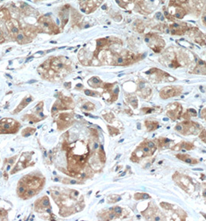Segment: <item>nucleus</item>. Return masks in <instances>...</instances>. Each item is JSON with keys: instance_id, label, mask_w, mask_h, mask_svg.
I'll return each mask as SVG.
<instances>
[{"instance_id": "f257e3e1", "label": "nucleus", "mask_w": 206, "mask_h": 221, "mask_svg": "<svg viewBox=\"0 0 206 221\" xmlns=\"http://www.w3.org/2000/svg\"><path fill=\"white\" fill-rule=\"evenodd\" d=\"M171 29L173 34H177V35H182L186 31L187 28L184 26L179 24H173L171 26Z\"/></svg>"}, {"instance_id": "f03ea898", "label": "nucleus", "mask_w": 206, "mask_h": 221, "mask_svg": "<svg viewBox=\"0 0 206 221\" xmlns=\"http://www.w3.org/2000/svg\"><path fill=\"white\" fill-rule=\"evenodd\" d=\"M9 18H10L9 13L6 9L0 10V19L1 20H9Z\"/></svg>"}, {"instance_id": "7ed1b4c3", "label": "nucleus", "mask_w": 206, "mask_h": 221, "mask_svg": "<svg viewBox=\"0 0 206 221\" xmlns=\"http://www.w3.org/2000/svg\"><path fill=\"white\" fill-rule=\"evenodd\" d=\"M188 0H171L170 2V6H180L183 3H185Z\"/></svg>"}, {"instance_id": "20e7f679", "label": "nucleus", "mask_w": 206, "mask_h": 221, "mask_svg": "<svg viewBox=\"0 0 206 221\" xmlns=\"http://www.w3.org/2000/svg\"><path fill=\"white\" fill-rule=\"evenodd\" d=\"M185 11H184V9L182 8H181L180 9H178V10L176 11V13L174 14V17H177V18L178 19H182L183 18L184 16L185 15Z\"/></svg>"}, {"instance_id": "39448f33", "label": "nucleus", "mask_w": 206, "mask_h": 221, "mask_svg": "<svg viewBox=\"0 0 206 221\" xmlns=\"http://www.w3.org/2000/svg\"><path fill=\"white\" fill-rule=\"evenodd\" d=\"M9 31H10V33L12 36H16V37H17V34L19 33V28L17 27H16V26H13V27L9 30Z\"/></svg>"}, {"instance_id": "423d86ee", "label": "nucleus", "mask_w": 206, "mask_h": 221, "mask_svg": "<svg viewBox=\"0 0 206 221\" xmlns=\"http://www.w3.org/2000/svg\"><path fill=\"white\" fill-rule=\"evenodd\" d=\"M16 37H17V41H18L19 43H21L23 41V40H24V38H25V36L23 33H19Z\"/></svg>"}, {"instance_id": "0eeeda50", "label": "nucleus", "mask_w": 206, "mask_h": 221, "mask_svg": "<svg viewBox=\"0 0 206 221\" xmlns=\"http://www.w3.org/2000/svg\"><path fill=\"white\" fill-rule=\"evenodd\" d=\"M98 47L100 48V47H102L106 43V39H99L98 40Z\"/></svg>"}, {"instance_id": "6e6552de", "label": "nucleus", "mask_w": 206, "mask_h": 221, "mask_svg": "<svg viewBox=\"0 0 206 221\" xmlns=\"http://www.w3.org/2000/svg\"><path fill=\"white\" fill-rule=\"evenodd\" d=\"M200 138L203 139L202 141L206 143V132H205V130H203V131H202V134H200Z\"/></svg>"}, {"instance_id": "1a4fd4ad", "label": "nucleus", "mask_w": 206, "mask_h": 221, "mask_svg": "<svg viewBox=\"0 0 206 221\" xmlns=\"http://www.w3.org/2000/svg\"><path fill=\"white\" fill-rule=\"evenodd\" d=\"M25 191H26V188L24 186H19L18 188V192L19 194H22V193H24Z\"/></svg>"}, {"instance_id": "9d476101", "label": "nucleus", "mask_w": 206, "mask_h": 221, "mask_svg": "<svg viewBox=\"0 0 206 221\" xmlns=\"http://www.w3.org/2000/svg\"><path fill=\"white\" fill-rule=\"evenodd\" d=\"M114 211H115V213H117V214H121L122 208H120V207H116L115 208V209H114Z\"/></svg>"}, {"instance_id": "9b49d317", "label": "nucleus", "mask_w": 206, "mask_h": 221, "mask_svg": "<svg viewBox=\"0 0 206 221\" xmlns=\"http://www.w3.org/2000/svg\"><path fill=\"white\" fill-rule=\"evenodd\" d=\"M161 206H162L163 207H164V208H166V209H171V207L170 206V204H168V203H161Z\"/></svg>"}, {"instance_id": "f8f14e48", "label": "nucleus", "mask_w": 206, "mask_h": 221, "mask_svg": "<svg viewBox=\"0 0 206 221\" xmlns=\"http://www.w3.org/2000/svg\"><path fill=\"white\" fill-rule=\"evenodd\" d=\"M85 94L88 95H92V96H95V92H93L90 91V90H85Z\"/></svg>"}, {"instance_id": "ddd939ff", "label": "nucleus", "mask_w": 206, "mask_h": 221, "mask_svg": "<svg viewBox=\"0 0 206 221\" xmlns=\"http://www.w3.org/2000/svg\"><path fill=\"white\" fill-rule=\"evenodd\" d=\"M2 127H3V129L4 130H9L10 129V124H4L3 125H2Z\"/></svg>"}, {"instance_id": "4468645a", "label": "nucleus", "mask_w": 206, "mask_h": 221, "mask_svg": "<svg viewBox=\"0 0 206 221\" xmlns=\"http://www.w3.org/2000/svg\"><path fill=\"white\" fill-rule=\"evenodd\" d=\"M116 62H117L118 64H123V62H124L123 58H122V57H120V58H118V59H117V61H116Z\"/></svg>"}, {"instance_id": "2eb2a0df", "label": "nucleus", "mask_w": 206, "mask_h": 221, "mask_svg": "<svg viewBox=\"0 0 206 221\" xmlns=\"http://www.w3.org/2000/svg\"><path fill=\"white\" fill-rule=\"evenodd\" d=\"M91 81H92L93 82L95 83V84H99V83L100 82V80H99L98 78H96V77H94V78H92V79H91Z\"/></svg>"}, {"instance_id": "dca6fc26", "label": "nucleus", "mask_w": 206, "mask_h": 221, "mask_svg": "<svg viewBox=\"0 0 206 221\" xmlns=\"http://www.w3.org/2000/svg\"><path fill=\"white\" fill-rule=\"evenodd\" d=\"M27 194H28L29 196L31 197V196H34V195L36 194V192L34 190H29L28 191V192H27Z\"/></svg>"}, {"instance_id": "f3484780", "label": "nucleus", "mask_w": 206, "mask_h": 221, "mask_svg": "<svg viewBox=\"0 0 206 221\" xmlns=\"http://www.w3.org/2000/svg\"><path fill=\"white\" fill-rule=\"evenodd\" d=\"M43 206H44V207H48V206L50 205L49 200H48V199H44V200L43 201Z\"/></svg>"}, {"instance_id": "a211bd4d", "label": "nucleus", "mask_w": 206, "mask_h": 221, "mask_svg": "<svg viewBox=\"0 0 206 221\" xmlns=\"http://www.w3.org/2000/svg\"><path fill=\"white\" fill-rule=\"evenodd\" d=\"M202 21H203V23L206 25V9L205 11V12L203 13V16H202Z\"/></svg>"}, {"instance_id": "6ab92c4d", "label": "nucleus", "mask_w": 206, "mask_h": 221, "mask_svg": "<svg viewBox=\"0 0 206 221\" xmlns=\"http://www.w3.org/2000/svg\"><path fill=\"white\" fill-rule=\"evenodd\" d=\"M147 145H148L149 148H153V147H154V144L153 142H151V141H149V142L147 143Z\"/></svg>"}, {"instance_id": "aec40b11", "label": "nucleus", "mask_w": 206, "mask_h": 221, "mask_svg": "<svg viewBox=\"0 0 206 221\" xmlns=\"http://www.w3.org/2000/svg\"><path fill=\"white\" fill-rule=\"evenodd\" d=\"M131 103H132V105H133L134 107L136 108V106H137V100H136V99H133V100L131 101Z\"/></svg>"}, {"instance_id": "412c9836", "label": "nucleus", "mask_w": 206, "mask_h": 221, "mask_svg": "<svg viewBox=\"0 0 206 221\" xmlns=\"http://www.w3.org/2000/svg\"><path fill=\"white\" fill-rule=\"evenodd\" d=\"M184 161H185V162H187V163H189V164L194 163L193 160L191 159V158H185V159H184Z\"/></svg>"}, {"instance_id": "4be33fe9", "label": "nucleus", "mask_w": 206, "mask_h": 221, "mask_svg": "<svg viewBox=\"0 0 206 221\" xmlns=\"http://www.w3.org/2000/svg\"><path fill=\"white\" fill-rule=\"evenodd\" d=\"M182 125H177V126H176L175 127V130H177V131H182Z\"/></svg>"}, {"instance_id": "5701e85b", "label": "nucleus", "mask_w": 206, "mask_h": 221, "mask_svg": "<svg viewBox=\"0 0 206 221\" xmlns=\"http://www.w3.org/2000/svg\"><path fill=\"white\" fill-rule=\"evenodd\" d=\"M142 199H150V196L148 194H142Z\"/></svg>"}, {"instance_id": "b1692460", "label": "nucleus", "mask_w": 206, "mask_h": 221, "mask_svg": "<svg viewBox=\"0 0 206 221\" xmlns=\"http://www.w3.org/2000/svg\"><path fill=\"white\" fill-rule=\"evenodd\" d=\"M188 111H189L190 113H192V114H194V116H196V115H197L195 110H194V109H189V110H188Z\"/></svg>"}, {"instance_id": "393cba45", "label": "nucleus", "mask_w": 206, "mask_h": 221, "mask_svg": "<svg viewBox=\"0 0 206 221\" xmlns=\"http://www.w3.org/2000/svg\"><path fill=\"white\" fill-rule=\"evenodd\" d=\"M42 107H43V106H42V105H37V108H36V110H37V112H38V111H40V110H41V109H42Z\"/></svg>"}, {"instance_id": "a878e982", "label": "nucleus", "mask_w": 206, "mask_h": 221, "mask_svg": "<svg viewBox=\"0 0 206 221\" xmlns=\"http://www.w3.org/2000/svg\"><path fill=\"white\" fill-rule=\"evenodd\" d=\"M143 150V151H144V152H146V153H147V152H149V151H150L149 147H144Z\"/></svg>"}, {"instance_id": "bb28decb", "label": "nucleus", "mask_w": 206, "mask_h": 221, "mask_svg": "<svg viewBox=\"0 0 206 221\" xmlns=\"http://www.w3.org/2000/svg\"><path fill=\"white\" fill-rule=\"evenodd\" d=\"M114 217H115V214H113V213H112V214H110V215H109V219H110V220L113 219Z\"/></svg>"}, {"instance_id": "cd10ccee", "label": "nucleus", "mask_w": 206, "mask_h": 221, "mask_svg": "<svg viewBox=\"0 0 206 221\" xmlns=\"http://www.w3.org/2000/svg\"><path fill=\"white\" fill-rule=\"evenodd\" d=\"M144 83H140V89H143V87H144Z\"/></svg>"}, {"instance_id": "c85d7f7f", "label": "nucleus", "mask_w": 206, "mask_h": 221, "mask_svg": "<svg viewBox=\"0 0 206 221\" xmlns=\"http://www.w3.org/2000/svg\"><path fill=\"white\" fill-rule=\"evenodd\" d=\"M118 92H119V88H116V89H115V91H114V93H115V94H118Z\"/></svg>"}, {"instance_id": "c756f323", "label": "nucleus", "mask_w": 206, "mask_h": 221, "mask_svg": "<svg viewBox=\"0 0 206 221\" xmlns=\"http://www.w3.org/2000/svg\"><path fill=\"white\" fill-rule=\"evenodd\" d=\"M70 183H71V184H75V183H77V182L75 181V180H74V181L72 180V181H71Z\"/></svg>"}, {"instance_id": "7c9ffc66", "label": "nucleus", "mask_w": 206, "mask_h": 221, "mask_svg": "<svg viewBox=\"0 0 206 221\" xmlns=\"http://www.w3.org/2000/svg\"><path fill=\"white\" fill-rule=\"evenodd\" d=\"M94 147H95V149H96V148H98V147H99V145H98V144H97V143H95V145H94Z\"/></svg>"}, {"instance_id": "2f4dec72", "label": "nucleus", "mask_w": 206, "mask_h": 221, "mask_svg": "<svg viewBox=\"0 0 206 221\" xmlns=\"http://www.w3.org/2000/svg\"><path fill=\"white\" fill-rule=\"evenodd\" d=\"M14 159H15V158H12V159H10V160H9V161H9V163H13V162H14Z\"/></svg>"}, {"instance_id": "473e14b6", "label": "nucleus", "mask_w": 206, "mask_h": 221, "mask_svg": "<svg viewBox=\"0 0 206 221\" xmlns=\"http://www.w3.org/2000/svg\"><path fill=\"white\" fill-rule=\"evenodd\" d=\"M194 171H202V169H201V168H194Z\"/></svg>"}, {"instance_id": "72a5a7b5", "label": "nucleus", "mask_w": 206, "mask_h": 221, "mask_svg": "<svg viewBox=\"0 0 206 221\" xmlns=\"http://www.w3.org/2000/svg\"><path fill=\"white\" fill-rule=\"evenodd\" d=\"M170 140L169 139H165V143H167V142H170Z\"/></svg>"}, {"instance_id": "f704fd0d", "label": "nucleus", "mask_w": 206, "mask_h": 221, "mask_svg": "<svg viewBox=\"0 0 206 221\" xmlns=\"http://www.w3.org/2000/svg\"><path fill=\"white\" fill-rule=\"evenodd\" d=\"M33 82H36V81L35 80H31L30 82H29L28 83H33Z\"/></svg>"}, {"instance_id": "c9c22d12", "label": "nucleus", "mask_w": 206, "mask_h": 221, "mask_svg": "<svg viewBox=\"0 0 206 221\" xmlns=\"http://www.w3.org/2000/svg\"><path fill=\"white\" fill-rule=\"evenodd\" d=\"M40 116H43V113H42V112H40Z\"/></svg>"}, {"instance_id": "e433bc0d", "label": "nucleus", "mask_w": 206, "mask_h": 221, "mask_svg": "<svg viewBox=\"0 0 206 221\" xmlns=\"http://www.w3.org/2000/svg\"><path fill=\"white\" fill-rule=\"evenodd\" d=\"M160 220L161 219H160L159 217H156V218H155V220Z\"/></svg>"}, {"instance_id": "4c0bfd02", "label": "nucleus", "mask_w": 206, "mask_h": 221, "mask_svg": "<svg viewBox=\"0 0 206 221\" xmlns=\"http://www.w3.org/2000/svg\"><path fill=\"white\" fill-rule=\"evenodd\" d=\"M54 193H55L57 196H59V192H54Z\"/></svg>"}, {"instance_id": "58836bf2", "label": "nucleus", "mask_w": 206, "mask_h": 221, "mask_svg": "<svg viewBox=\"0 0 206 221\" xmlns=\"http://www.w3.org/2000/svg\"><path fill=\"white\" fill-rule=\"evenodd\" d=\"M137 127H138V129L140 130V124H138V125H137Z\"/></svg>"}, {"instance_id": "ea45409f", "label": "nucleus", "mask_w": 206, "mask_h": 221, "mask_svg": "<svg viewBox=\"0 0 206 221\" xmlns=\"http://www.w3.org/2000/svg\"><path fill=\"white\" fill-rule=\"evenodd\" d=\"M125 175H126V172H123V173L121 175V176H125Z\"/></svg>"}, {"instance_id": "a19ab883", "label": "nucleus", "mask_w": 206, "mask_h": 221, "mask_svg": "<svg viewBox=\"0 0 206 221\" xmlns=\"http://www.w3.org/2000/svg\"><path fill=\"white\" fill-rule=\"evenodd\" d=\"M120 157V155H118V156H117V157H115V159H117V158H119V157Z\"/></svg>"}, {"instance_id": "79ce46f5", "label": "nucleus", "mask_w": 206, "mask_h": 221, "mask_svg": "<svg viewBox=\"0 0 206 221\" xmlns=\"http://www.w3.org/2000/svg\"><path fill=\"white\" fill-rule=\"evenodd\" d=\"M164 121H167V120H168V119H167V118H164Z\"/></svg>"}, {"instance_id": "37998d69", "label": "nucleus", "mask_w": 206, "mask_h": 221, "mask_svg": "<svg viewBox=\"0 0 206 221\" xmlns=\"http://www.w3.org/2000/svg\"><path fill=\"white\" fill-rule=\"evenodd\" d=\"M137 218H138V219H140V215L137 216Z\"/></svg>"}]
</instances>
